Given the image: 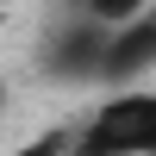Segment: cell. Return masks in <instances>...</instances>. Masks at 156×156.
I'll return each instance as SVG.
<instances>
[{
    "label": "cell",
    "instance_id": "5b68a950",
    "mask_svg": "<svg viewBox=\"0 0 156 156\" xmlns=\"http://www.w3.org/2000/svg\"><path fill=\"white\" fill-rule=\"evenodd\" d=\"M150 0H87V19H100V25H125V19H137V12H144Z\"/></svg>",
    "mask_w": 156,
    "mask_h": 156
},
{
    "label": "cell",
    "instance_id": "8992f818",
    "mask_svg": "<svg viewBox=\"0 0 156 156\" xmlns=\"http://www.w3.org/2000/svg\"><path fill=\"white\" fill-rule=\"evenodd\" d=\"M50 6H56V12H69V19H75V12L87 6V0H50Z\"/></svg>",
    "mask_w": 156,
    "mask_h": 156
},
{
    "label": "cell",
    "instance_id": "7a4b0ae2",
    "mask_svg": "<svg viewBox=\"0 0 156 156\" xmlns=\"http://www.w3.org/2000/svg\"><path fill=\"white\" fill-rule=\"evenodd\" d=\"M106 31H112V25L87 19V12H75V19H56V25L44 31V44H37V69H44L50 81H69V87L94 81L100 50H106Z\"/></svg>",
    "mask_w": 156,
    "mask_h": 156
},
{
    "label": "cell",
    "instance_id": "52a82bcc",
    "mask_svg": "<svg viewBox=\"0 0 156 156\" xmlns=\"http://www.w3.org/2000/svg\"><path fill=\"white\" fill-rule=\"evenodd\" d=\"M0 119H6V81H0Z\"/></svg>",
    "mask_w": 156,
    "mask_h": 156
},
{
    "label": "cell",
    "instance_id": "277c9868",
    "mask_svg": "<svg viewBox=\"0 0 156 156\" xmlns=\"http://www.w3.org/2000/svg\"><path fill=\"white\" fill-rule=\"evenodd\" d=\"M69 144H75V125H50V131H37L31 144H19L12 156H69Z\"/></svg>",
    "mask_w": 156,
    "mask_h": 156
},
{
    "label": "cell",
    "instance_id": "6da1fadb",
    "mask_svg": "<svg viewBox=\"0 0 156 156\" xmlns=\"http://www.w3.org/2000/svg\"><path fill=\"white\" fill-rule=\"evenodd\" d=\"M69 156H156V94L119 87L94 119L75 125Z\"/></svg>",
    "mask_w": 156,
    "mask_h": 156
},
{
    "label": "cell",
    "instance_id": "3957f363",
    "mask_svg": "<svg viewBox=\"0 0 156 156\" xmlns=\"http://www.w3.org/2000/svg\"><path fill=\"white\" fill-rule=\"evenodd\" d=\"M150 69H156V0L137 12V19H125V25L106 31V50H100L94 81L100 87H131L137 75H150Z\"/></svg>",
    "mask_w": 156,
    "mask_h": 156
}]
</instances>
